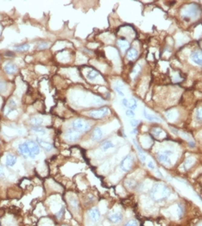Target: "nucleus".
<instances>
[{"label": "nucleus", "instance_id": "f257e3e1", "mask_svg": "<svg viewBox=\"0 0 202 226\" xmlns=\"http://www.w3.org/2000/svg\"><path fill=\"white\" fill-rule=\"evenodd\" d=\"M18 152L20 155L24 157H30L34 159L40 154V148L36 142L32 140H27L19 144Z\"/></svg>", "mask_w": 202, "mask_h": 226}, {"label": "nucleus", "instance_id": "f03ea898", "mask_svg": "<svg viewBox=\"0 0 202 226\" xmlns=\"http://www.w3.org/2000/svg\"><path fill=\"white\" fill-rule=\"evenodd\" d=\"M170 193L171 192L166 185L159 182V183H155L152 186V189L150 191V197L154 201L159 202V201H162L168 199L170 195Z\"/></svg>", "mask_w": 202, "mask_h": 226}, {"label": "nucleus", "instance_id": "7ed1b4c3", "mask_svg": "<svg viewBox=\"0 0 202 226\" xmlns=\"http://www.w3.org/2000/svg\"><path fill=\"white\" fill-rule=\"evenodd\" d=\"M200 14V9L195 4L184 5L181 10V18H183L185 21H188V22L197 19L199 18Z\"/></svg>", "mask_w": 202, "mask_h": 226}, {"label": "nucleus", "instance_id": "20e7f679", "mask_svg": "<svg viewBox=\"0 0 202 226\" xmlns=\"http://www.w3.org/2000/svg\"><path fill=\"white\" fill-rule=\"evenodd\" d=\"M72 126H73V130L79 131V132H86V131H89L90 128H91L89 123L82 118L75 119L73 122Z\"/></svg>", "mask_w": 202, "mask_h": 226}, {"label": "nucleus", "instance_id": "39448f33", "mask_svg": "<svg viewBox=\"0 0 202 226\" xmlns=\"http://www.w3.org/2000/svg\"><path fill=\"white\" fill-rule=\"evenodd\" d=\"M174 155V152L171 150H163L161 151L157 154V160L162 163L165 166H170L172 164V160L171 156Z\"/></svg>", "mask_w": 202, "mask_h": 226}, {"label": "nucleus", "instance_id": "423d86ee", "mask_svg": "<svg viewBox=\"0 0 202 226\" xmlns=\"http://www.w3.org/2000/svg\"><path fill=\"white\" fill-rule=\"evenodd\" d=\"M133 162H134L133 156L131 155H126L120 163V169L123 172H129L133 166Z\"/></svg>", "mask_w": 202, "mask_h": 226}, {"label": "nucleus", "instance_id": "0eeeda50", "mask_svg": "<svg viewBox=\"0 0 202 226\" xmlns=\"http://www.w3.org/2000/svg\"><path fill=\"white\" fill-rule=\"evenodd\" d=\"M64 137L67 141L70 142V143H74L78 141L80 137V132L75 131L73 129H69L67 131H66L65 135H64Z\"/></svg>", "mask_w": 202, "mask_h": 226}, {"label": "nucleus", "instance_id": "6e6552de", "mask_svg": "<svg viewBox=\"0 0 202 226\" xmlns=\"http://www.w3.org/2000/svg\"><path fill=\"white\" fill-rule=\"evenodd\" d=\"M109 112V109L107 107H102L99 109L93 110L89 112V116L93 118H101L105 116H106Z\"/></svg>", "mask_w": 202, "mask_h": 226}, {"label": "nucleus", "instance_id": "1a4fd4ad", "mask_svg": "<svg viewBox=\"0 0 202 226\" xmlns=\"http://www.w3.org/2000/svg\"><path fill=\"white\" fill-rule=\"evenodd\" d=\"M87 214H88V217H89L90 219L93 221V223L99 222L101 218L100 211H99V208H97V207H92V208H90L88 212H87Z\"/></svg>", "mask_w": 202, "mask_h": 226}, {"label": "nucleus", "instance_id": "9d476101", "mask_svg": "<svg viewBox=\"0 0 202 226\" xmlns=\"http://www.w3.org/2000/svg\"><path fill=\"white\" fill-rule=\"evenodd\" d=\"M191 60L195 63L196 65L202 66V50L200 49H196L192 52L190 55Z\"/></svg>", "mask_w": 202, "mask_h": 226}, {"label": "nucleus", "instance_id": "9b49d317", "mask_svg": "<svg viewBox=\"0 0 202 226\" xmlns=\"http://www.w3.org/2000/svg\"><path fill=\"white\" fill-rule=\"evenodd\" d=\"M107 218H108L109 222H111L112 224H117L123 220V214L119 211H115V212H112L108 215Z\"/></svg>", "mask_w": 202, "mask_h": 226}, {"label": "nucleus", "instance_id": "f8f14e48", "mask_svg": "<svg viewBox=\"0 0 202 226\" xmlns=\"http://www.w3.org/2000/svg\"><path fill=\"white\" fill-rule=\"evenodd\" d=\"M132 142L134 143V146H135V148L137 149V152H138V156H139L140 161H141L142 163H144L145 161H146V155L144 154V151H143V149L140 147V145L138 144V143H137L136 139H132Z\"/></svg>", "mask_w": 202, "mask_h": 226}, {"label": "nucleus", "instance_id": "ddd939ff", "mask_svg": "<svg viewBox=\"0 0 202 226\" xmlns=\"http://www.w3.org/2000/svg\"><path fill=\"white\" fill-rule=\"evenodd\" d=\"M103 137V131L99 127H96L94 130L93 131L92 134H91V139L94 142H98L101 140V138Z\"/></svg>", "mask_w": 202, "mask_h": 226}, {"label": "nucleus", "instance_id": "4468645a", "mask_svg": "<svg viewBox=\"0 0 202 226\" xmlns=\"http://www.w3.org/2000/svg\"><path fill=\"white\" fill-rule=\"evenodd\" d=\"M36 141H37V144L43 149L46 151H50L51 149H53V145L50 143H48L47 141H44L43 139H41V138H36Z\"/></svg>", "mask_w": 202, "mask_h": 226}, {"label": "nucleus", "instance_id": "2eb2a0df", "mask_svg": "<svg viewBox=\"0 0 202 226\" xmlns=\"http://www.w3.org/2000/svg\"><path fill=\"white\" fill-rule=\"evenodd\" d=\"M151 133H152V135L155 138H158V139H162V138H164V137H166L165 131H163L161 128H160V127H155V128H153L152 131H151Z\"/></svg>", "mask_w": 202, "mask_h": 226}, {"label": "nucleus", "instance_id": "dca6fc26", "mask_svg": "<svg viewBox=\"0 0 202 226\" xmlns=\"http://www.w3.org/2000/svg\"><path fill=\"white\" fill-rule=\"evenodd\" d=\"M117 45L122 51H126L130 48V42H128L126 39L125 38H121V39H119L118 42H117Z\"/></svg>", "mask_w": 202, "mask_h": 226}, {"label": "nucleus", "instance_id": "f3484780", "mask_svg": "<svg viewBox=\"0 0 202 226\" xmlns=\"http://www.w3.org/2000/svg\"><path fill=\"white\" fill-rule=\"evenodd\" d=\"M17 161H18V158L17 156L13 154H8L6 155V161H5V164L7 167H13L16 163H17Z\"/></svg>", "mask_w": 202, "mask_h": 226}, {"label": "nucleus", "instance_id": "a211bd4d", "mask_svg": "<svg viewBox=\"0 0 202 226\" xmlns=\"http://www.w3.org/2000/svg\"><path fill=\"white\" fill-rule=\"evenodd\" d=\"M126 57L130 60H134L138 57V51L135 48H130L127 50Z\"/></svg>", "mask_w": 202, "mask_h": 226}, {"label": "nucleus", "instance_id": "6ab92c4d", "mask_svg": "<svg viewBox=\"0 0 202 226\" xmlns=\"http://www.w3.org/2000/svg\"><path fill=\"white\" fill-rule=\"evenodd\" d=\"M4 69H5V72L6 73H8V74H13V73H15L17 72V70H18L17 66L15 65L14 63H11V62H9V63L5 64Z\"/></svg>", "mask_w": 202, "mask_h": 226}, {"label": "nucleus", "instance_id": "aec40b11", "mask_svg": "<svg viewBox=\"0 0 202 226\" xmlns=\"http://www.w3.org/2000/svg\"><path fill=\"white\" fill-rule=\"evenodd\" d=\"M114 147H115V145H114L112 143V142H111L110 140H106V141L103 142L100 145L101 150H102V151H105V152L107 151L108 149H112Z\"/></svg>", "mask_w": 202, "mask_h": 226}, {"label": "nucleus", "instance_id": "412c9836", "mask_svg": "<svg viewBox=\"0 0 202 226\" xmlns=\"http://www.w3.org/2000/svg\"><path fill=\"white\" fill-rule=\"evenodd\" d=\"M30 45L29 43H24V44H22V45H18V46L13 47V49L15 51H18V52H26V51L30 50Z\"/></svg>", "mask_w": 202, "mask_h": 226}, {"label": "nucleus", "instance_id": "4be33fe9", "mask_svg": "<svg viewBox=\"0 0 202 226\" xmlns=\"http://www.w3.org/2000/svg\"><path fill=\"white\" fill-rule=\"evenodd\" d=\"M43 123V118L40 116H35L30 118V124L34 126H40Z\"/></svg>", "mask_w": 202, "mask_h": 226}, {"label": "nucleus", "instance_id": "5701e85b", "mask_svg": "<svg viewBox=\"0 0 202 226\" xmlns=\"http://www.w3.org/2000/svg\"><path fill=\"white\" fill-rule=\"evenodd\" d=\"M143 116L145 117V118L146 119H148L149 121H155V122H160V121H161L159 118H157V117H155V116H154V115H151V114H149V113H148L145 110L143 111Z\"/></svg>", "mask_w": 202, "mask_h": 226}, {"label": "nucleus", "instance_id": "b1692460", "mask_svg": "<svg viewBox=\"0 0 202 226\" xmlns=\"http://www.w3.org/2000/svg\"><path fill=\"white\" fill-rule=\"evenodd\" d=\"M98 75H99V73H98V72L94 70V69H91L90 71L87 72V73H86V78H87V79H89V80H94L96 78L98 77Z\"/></svg>", "mask_w": 202, "mask_h": 226}, {"label": "nucleus", "instance_id": "393cba45", "mask_svg": "<svg viewBox=\"0 0 202 226\" xmlns=\"http://www.w3.org/2000/svg\"><path fill=\"white\" fill-rule=\"evenodd\" d=\"M31 131L35 133H37L39 135H45L46 134V130L43 128V127H41V126H34V127H31Z\"/></svg>", "mask_w": 202, "mask_h": 226}, {"label": "nucleus", "instance_id": "a878e982", "mask_svg": "<svg viewBox=\"0 0 202 226\" xmlns=\"http://www.w3.org/2000/svg\"><path fill=\"white\" fill-rule=\"evenodd\" d=\"M194 162V159L193 157H187L184 161V167L186 170H187L188 168H190L192 167V165Z\"/></svg>", "mask_w": 202, "mask_h": 226}, {"label": "nucleus", "instance_id": "bb28decb", "mask_svg": "<svg viewBox=\"0 0 202 226\" xmlns=\"http://www.w3.org/2000/svg\"><path fill=\"white\" fill-rule=\"evenodd\" d=\"M137 106V100L135 99V98H131V99H129V104H128V108H129V110H132V111H134Z\"/></svg>", "mask_w": 202, "mask_h": 226}, {"label": "nucleus", "instance_id": "cd10ccee", "mask_svg": "<svg viewBox=\"0 0 202 226\" xmlns=\"http://www.w3.org/2000/svg\"><path fill=\"white\" fill-rule=\"evenodd\" d=\"M49 45V43L48 42H45V41H42V42H38L37 44V48L38 49H45L47 48Z\"/></svg>", "mask_w": 202, "mask_h": 226}, {"label": "nucleus", "instance_id": "c85d7f7f", "mask_svg": "<svg viewBox=\"0 0 202 226\" xmlns=\"http://www.w3.org/2000/svg\"><path fill=\"white\" fill-rule=\"evenodd\" d=\"M125 184H126V186H127L129 188H132V187H134V186H136V181L133 180V179H127V180L125 181Z\"/></svg>", "mask_w": 202, "mask_h": 226}, {"label": "nucleus", "instance_id": "c756f323", "mask_svg": "<svg viewBox=\"0 0 202 226\" xmlns=\"http://www.w3.org/2000/svg\"><path fill=\"white\" fill-rule=\"evenodd\" d=\"M124 226H138V223L135 219H131V220H129L128 222H126Z\"/></svg>", "mask_w": 202, "mask_h": 226}, {"label": "nucleus", "instance_id": "7c9ffc66", "mask_svg": "<svg viewBox=\"0 0 202 226\" xmlns=\"http://www.w3.org/2000/svg\"><path fill=\"white\" fill-rule=\"evenodd\" d=\"M140 68H141L140 65H137L134 68H133V71H132V77L135 78L137 76V74H138V73H139V71H140Z\"/></svg>", "mask_w": 202, "mask_h": 226}, {"label": "nucleus", "instance_id": "2f4dec72", "mask_svg": "<svg viewBox=\"0 0 202 226\" xmlns=\"http://www.w3.org/2000/svg\"><path fill=\"white\" fill-rule=\"evenodd\" d=\"M114 89H115V91L117 92V93H118L119 96H121V97H124V96H125L124 92H123V89H122L121 86H114Z\"/></svg>", "mask_w": 202, "mask_h": 226}, {"label": "nucleus", "instance_id": "473e14b6", "mask_svg": "<svg viewBox=\"0 0 202 226\" xmlns=\"http://www.w3.org/2000/svg\"><path fill=\"white\" fill-rule=\"evenodd\" d=\"M196 118L199 121H202V107H200L196 111Z\"/></svg>", "mask_w": 202, "mask_h": 226}, {"label": "nucleus", "instance_id": "72a5a7b5", "mask_svg": "<svg viewBox=\"0 0 202 226\" xmlns=\"http://www.w3.org/2000/svg\"><path fill=\"white\" fill-rule=\"evenodd\" d=\"M183 213H184V207H183V205H178L179 218H181V217L183 216Z\"/></svg>", "mask_w": 202, "mask_h": 226}, {"label": "nucleus", "instance_id": "f704fd0d", "mask_svg": "<svg viewBox=\"0 0 202 226\" xmlns=\"http://www.w3.org/2000/svg\"><path fill=\"white\" fill-rule=\"evenodd\" d=\"M130 124H131V126H132L133 128H136L137 125H138V124H139V121H138L137 119L132 118L131 121H130Z\"/></svg>", "mask_w": 202, "mask_h": 226}, {"label": "nucleus", "instance_id": "c9c22d12", "mask_svg": "<svg viewBox=\"0 0 202 226\" xmlns=\"http://www.w3.org/2000/svg\"><path fill=\"white\" fill-rule=\"evenodd\" d=\"M126 116L134 118V117H135V112H134L132 110H127V111H126Z\"/></svg>", "mask_w": 202, "mask_h": 226}, {"label": "nucleus", "instance_id": "e433bc0d", "mask_svg": "<svg viewBox=\"0 0 202 226\" xmlns=\"http://www.w3.org/2000/svg\"><path fill=\"white\" fill-rule=\"evenodd\" d=\"M64 211H65V209H64V207H62V208L60 210L59 212H57V213H56L55 216H56L58 218H61V217H62L63 214H64Z\"/></svg>", "mask_w": 202, "mask_h": 226}, {"label": "nucleus", "instance_id": "4c0bfd02", "mask_svg": "<svg viewBox=\"0 0 202 226\" xmlns=\"http://www.w3.org/2000/svg\"><path fill=\"white\" fill-rule=\"evenodd\" d=\"M147 167L152 169V170H155V163L152 161H149L148 163H147Z\"/></svg>", "mask_w": 202, "mask_h": 226}, {"label": "nucleus", "instance_id": "58836bf2", "mask_svg": "<svg viewBox=\"0 0 202 226\" xmlns=\"http://www.w3.org/2000/svg\"><path fill=\"white\" fill-rule=\"evenodd\" d=\"M6 88V83L4 81H0V92H4Z\"/></svg>", "mask_w": 202, "mask_h": 226}, {"label": "nucleus", "instance_id": "ea45409f", "mask_svg": "<svg viewBox=\"0 0 202 226\" xmlns=\"http://www.w3.org/2000/svg\"><path fill=\"white\" fill-rule=\"evenodd\" d=\"M122 104H123V105H124L125 107L128 108L129 99H127V98H123V100H122Z\"/></svg>", "mask_w": 202, "mask_h": 226}, {"label": "nucleus", "instance_id": "a19ab883", "mask_svg": "<svg viewBox=\"0 0 202 226\" xmlns=\"http://www.w3.org/2000/svg\"><path fill=\"white\" fill-rule=\"evenodd\" d=\"M5 176V171H4V167L3 166L0 165V178L4 177Z\"/></svg>", "mask_w": 202, "mask_h": 226}, {"label": "nucleus", "instance_id": "79ce46f5", "mask_svg": "<svg viewBox=\"0 0 202 226\" xmlns=\"http://www.w3.org/2000/svg\"><path fill=\"white\" fill-rule=\"evenodd\" d=\"M188 145H189V147H191V148H194L195 147V143L193 142V141H188Z\"/></svg>", "mask_w": 202, "mask_h": 226}, {"label": "nucleus", "instance_id": "37998d69", "mask_svg": "<svg viewBox=\"0 0 202 226\" xmlns=\"http://www.w3.org/2000/svg\"><path fill=\"white\" fill-rule=\"evenodd\" d=\"M137 133V130L136 129V128H134V129H133V130L131 131V135H136Z\"/></svg>", "mask_w": 202, "mask_h": 226}, {"label": "nucleus", "instance_id": "c03bdc74", "mask_svg": "<svg viewBox=\"0 0 202 226\" xmlns=\"http://www.w3.org/2000/svg\"><path fill=\"white\" fill-rule=\"evenodd\" d=\"M197 226H202V222H200V224H199Z\"/></svg>", "mask_w": 202, "mask_h": 226}, {"label": "nucleus", "instance_id": "a18cd8bd", "mask_svg": "<svg viewBox=\"0 0 202 226\" xmlns=\"http://www.w3.org/2000/svg\"><path fill=\"white\" fill-rule=\"evenodd\" d=\"M61 226H68V225H65V224H64V225H61Z\"/></svg>", "mask_w": 202, "mask_h": 226}]
</instances>
